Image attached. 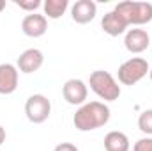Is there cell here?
Instances as JSON below:
<instances>
[{"label":"cell","instance_id":"obj_1","mask_svg":"<svg viewBox=\"0 0 152 151\" xmlns=\"http://www.w3.org/2000/svg\"><path fill=\"white\" fill-rule=\"evenodd\" d=\"M110 121V109L103 101H87L83 103L73 117V124L80 132H92L104 126Z\"/></svg>","mask_w":152,"mask_h":151},{"label":"cell","instance_id":"obj_2","mask_svg":"<svg viewBox=\"0 0 152 151\" xmlns=\"http://www.w3.org/2000/svg\"><path fill=\"white\" fill-rule=\"evenodd\" d=\"M117 14L124 18L127 25H145L152 21V4L151 2H118L113 9Z\"/></svg>","mask_w":152,"mask_h":151},{"label":"cell","instance_id":"obj_3","mask_svg":"<svg viewBox=\"0 0 152 151\" xmlns=\"http://www.w3.org/2000/svg\"><path fill=\"white\" fill-rule=\"evenodd\" d=\"M88 85L104 101H115L120 96V85L117 84L113 75L108 71H103V70L92 71L88 76Z\"/></svg>","mask_w":152,"mask_h":151},{"label":"cell","instance_id":"obj_4","mask_svg":"<svg viewBox=\"0 0 152 151\" xmlns=\"http://www.w3.org/2000/svg\"><path fill=\"white\" fill-rule=\"evenodd\" d=\"M151 71V66L145 59L142 57H133V59H127L126 62H122L118 66V82L124 84V85H134L138 84L142 78H145L147 73Z\"/></svg>","mask_w":152,"mask_h":151},{"label":"cell","instance_id":"obj_5","mask_svg":"<svg viewBox=\"0 0 152 151\" xmlns=\"http://www.w3.org/2000/svg\"><path fill=\"white\" fill-rule=\"evenodd\" d=\"M25 114L27 119L34 124L44 123L50 114H51V103L44 94H32L27 101H25Z\"/></svg>","mask_w":152,"mask_h":151},{"label":"cell","instance_id":"obj_6","mask_svg":"<svg viewBox=\"0 0 152 151\" xmlns=\"http://www.w3.org/2000/svg\"><path fill=\"white\" fill-rule=\"evenodd\" d=\"M62 96L69 105H83L87 103V96H88V87L85 85L83 80L80 78H71L62 85Z\"/></svg>","mask_w":152,"mask_h":151},{"label":"cell","instance_id":"obj_7","mask_svg":"<svg viewBox=\"0 0 152 151\" xmlns=\"http://www.w3.org/2000/svg\"><path fill=\"white\" fill-rule=\"evenodd\" d=\"M151 36L145 29H129L124 38V46L131 53H142L149 48Z\"/></svg>","mask_w":152,"mask_h":151},{"label":"cell","instance_id":"obj_8","mask_svg":"<svg viewBox=\"0 0 152 151\" xmlns=\"http://www.w3.org/2000/svg\"><path fill=\"white\" fill-rule=\"evenodd\" d=\"M42 62H44L42 52H41L39 48H28V50H25V52L18 57L16 68H18V71L28 75V73H36L37 70H41Z\"/></svg>","mask_w":152,"mask_h":151},{"label":"cell","instance_id":"obj_9","mask_svg":"<svg viewBox=\"0 0 152 151\" xmlns=\"http://www.w3.org/2000/svg\"><path fill=\"white\" fill-rule=\"evenodd\" d=\"M21 30L25 36L28 38H41L46 34L48 30V18L44 14H37V13H30L23 18L21 21Z\"/></svg>","mask_w":152,"mask_h":151},{"label":"cell","instance_id":"obj_10","mask_svg":"<svg viewBox=\"0 0 152 151\" xmlns=\"http://www.w3.org/2000/svg\"><path fill=\"white\" fill-rule=\"evenodd\" d=\"M20 71L14 64H0V94H12L18 89Z\"/></svg>","mask_w":152,"mask_h":151},{"label":"cell","instance_id":"obj_11","mask_svg":"<svg viewBox=\"0 0 152 151\" xmlns=\"http://www.w3.org/2000/svg\"><path fill=\"white\" fill-rule=\"evenodd\" d=\"M96 14H97V4L92 0H78L71 7V16L80 25L90 23L96 18Z\"/></svg>","mask_w":152,"mask_h":151},{"label":"cell","instance_id":"obj_12","mask_svg":"<svg viewBox=\"0 0 152 151\" xmlns=\"http://www.w3.org/2000/svg\"><path fill=\"white\" fill-rule=\"evenodd\" d=\"M101 27H103V30H104L108 36L117 38V36L124 34V32L127 30L129 25L124 21V18H122L120 14H117L115 11H110V13H106V14L103 16V20H101Z\"/></svg>","mask_w":152,"mask_h":151},{"label":"cell","instance_id":"obj_13","mask_svg":"<svg viewBox=\"0 0 152 151\" xmlns=\"http://www.w3.org/2000/svg\"><path fill=\"white\" fill-rule=\"evenodd\" d=\"M129 139L124 132H108L104 137V150L106 151H129Z\"/></svg>","mask_w":152,"mask_h":151},{"label":"cell","instance_id":"obj_14","mask_svg":"<svg viewBox=\"0 0 152 151\" xmlns=\"http://www.w3.org/2000/svg\"><path fill=\"white\" fill-rule=\"evenodd\" d=\"M67 7H69L67 0H44L42 2L44 16L50 18V20H58L60 16H64Z\"/></svg>","mask_w":152,"mask_h":151},{"label":"cell","instance_id":"obj_15","mask_svg":"<svg viewBox=\"0 0 152 151\" xmlns=\"http://www.w3.org/2000/svg\"><path fill=\"white\" fill-rule=\"evenodd\" d=\"M138 128L147 135V137H152V109H147L140 114L138 117Z\"/></svg>","mask_w":152,"mask_h":151},{"label":"cell","instance_id":"obj_16","mask_svg":"<svg viewBox=\"0 0 152 151\" xmlns=\"http://www.w3.org/2000/svg\"><path fill=\"white\" fill-rule=\"evenodd\" d=\"M14 4H16L20 9L28 11V13H34L36 9H39V7L42 5V2H41V0H16Z\"/></svg>","mask_w":152,"mask_h":151},{"label":"cell","instance_id":"obj_17","mask_svg":"<svg viewBox=\"0 0 152 151\" xmlns=\"http://www.w3.org/2000/svg\"><path fill=\"white\" fill-rule=\"evenodd\" d=\"M133 151H152V137H143L136 141Z\"/></svg>","mask_w":152,"mask_h":151},{"label":"cell","instance_id":"obj_18","mask_svg":"<svg viewBox=\"0 0 152 151\" xmlns=\"http://www.w3.org/2000/svg\"><path fill=\"white\" fill-rule=\"evenodd\" d=\"M53 151H80V150L76 148L75 144H71V142H62V144L55 146V150Z\"/></svg>","mask_w":152,"mask_h":151},{"label":"cell","instance_id":"obj_19","mask_svg":"<svg viewBox=\"0 0 152 151\" xmlns=\"http://www.w3.org/2000/svg\"><path fill=\"white\" fill-rule=\"evenodd\" d=\"M5 142V128L4 126H0V146Z\"/></svg>","mask_w":152,"mask_h":151},{"label":"cell","instance_id":"obj_20","mask_svg":"<svg viewBox=\"0 0 152 151\" xmlns=\"http://www.w3.org/2000/svg\"><path fill=\"white\" fill-rule=\"evenodd\" d=\"M5 9V0H0V13Z\"/></svg>","mask_w":152,"mask_h":151},{"label":"cell","instance_id":"obj_21","mask_svg":"<svg viewBox=\"0 0 152 151\" xmlns=\"http://www.w3.org/2000/svg\"><path fill=\"white\" fill-rule=\"evenodd\" d=\"M149 76H151V80H152V68H151V71H149Z\"/></svg>","mask_w":152,"mask_h":151}]
</instances>
